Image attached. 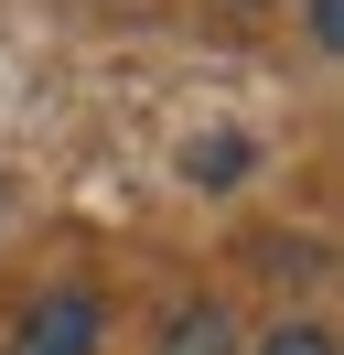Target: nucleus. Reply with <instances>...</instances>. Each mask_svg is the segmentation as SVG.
Wrapping results in <instances>:
<instances>
[{
  "label": "nucleus",
  "mask_w": 344,
  "mask_h": 355,
  "mask_svg": "<svg viewBox=\"0 0 344 355\" xmlns=\"http://www.w3.org/2000/svg\"><path fill=\"white\" fill-rule=\"evenodd\" d=\"M162 355H237V323H226V302H183L162 323Z\"/></svg>",
  "instance_id": "2"
},
{
  "label": "nucleus",
  "mask_w": 344,
  "mask_h": 355,
  "mask_svg": "<svg viewBox=\"0 0 344 355\" xmlns=\"http://www.w3.org/2000/svg\"><path fill=\"white\" fill-rule=\"evenodd\" d=\"M258 355H334V334H322V323H280Z\"/></svg>",
  "instance_id": "3"
},
{
  "label": "nucleus",
  "mask_w": 344,
  "mask_h": 355,
  "mask_svg": "<svg viewBox=\"0 0 344 355\" xmlns=\"http://www.w3.org/2000/svg\"><path fill=\"white\" fill-rule=\"evenodd\" d=\"M97 334H108V312H97V291H43L33 312L11 323V355H97Z\"/></svg>",
  "instance_id": "1"
},
{
  "label": "nucleus",
  "mask_w": 344,
  "mask_h": 355,
  "mask_svg": "<svg viewBox=\"0 0 344 355\" xmlns=\"http://www.w3.org/2000/svg\"><path fill=\"white\" fill-rule=\"evenodd\" d=\"M301 22H312V44L334 54V44H344V0H312V11H301Z\"/></svg>",
  "instance_id": "4"
}]
</instances>
